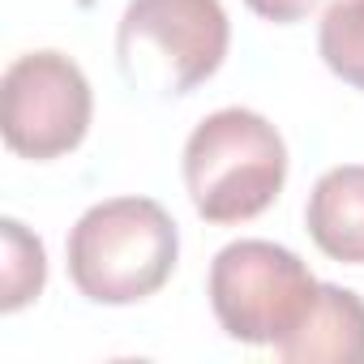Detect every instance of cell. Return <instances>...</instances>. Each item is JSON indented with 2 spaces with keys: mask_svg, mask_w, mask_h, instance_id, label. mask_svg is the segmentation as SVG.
<instances>
[{
  "mask_svg": "<svg viewBox=\"0 0 364 364\" xmlns=\"http://www.w3.org/2000/svg\"><path fill=\"white\" fill-rule=\"evenodd\" d=\"M176 253L180 232L159 202L112 198L69 232V279L95 304H137L171 279Z\"/></svg>",
  "mask_w": 364,
  "mask_h": 364,
  "instance_id": "1",
  "label": "cell"
},
{
  "mask_svg": "<svg viewBox=\"0 0 364 364\" xmlns=\"http://www.w3.org/2000/svg\"><path fill=\"white\" fill-rule=\"evenodd\" d=\"M287 180V146L279 129L249 112L223 107L185 141V189L206 223L257 219Z\"/></svg>",
  "mask_w": 364,
  "mask_h": 364,
  "instance_id": "2",
  "label": "cell"
},
{
  "mask_svg": "<svg viewBox=\"0 0 364 364\" xmlns=\"http://www.w3.org/2000/svg\"><path fill=\"white\" fill-rule=\"evenodd\" d=\"M228 39L219 0H133L116 31V56L133 86L189 95L223 65Z\"/></svg>",
  "mask_w": 364,
  "mask_h": 364,
  "instance_id": "3",
  "label": "cell"
},
{
  "mask_svg": "<svg viewBox=\"0 0 364 364\" xmlns=\"http://www.w3.org/2000/svg\"><path fill=\"white\" fill-rule=\"evenodd\" d=\"M313 270L283 245L236 240L210 262V304L236 343H283L317 300Z\"/></svg>",
  "mask_w": 364,
  "mask_h": 364,
  "instance_id": "4",
  "label": "cell"
},
{
  "mask_svg": "<svg viewBox=\"0 0 364 364\" xmlns=\"http://www.w3.org/2000/svg\"><path fill=\"white\" fill-rule=\"evenodd\" d=\"M5 141L22 159H60L90 129V82L60 52H26L5 69Z\"/></svg>",
  "mask_w": 364,
  "mask_h": 364,
  "instance_id": "5",
  "label": "cell"
},
{
  "mask_svg": "<svg viewBox=\"0 0 364 364\" xmlns=\"http://www.w3.org/2000/svg\"><path fill=\"white\" fill-rule=\"evenodd\" d=\"M274 351L287 364H364V300L347 287L321 283L309 317L274 343Z\"/></svg>",
  "mask_w": 364,
  "mask_h": 364,
  "instance_id": "6",
  "label": "cell"
},
{
  "mask_svg": "<svg viewBox=\"0 0 364 364\" xmlns=\"http://www.w3.org/2000/svg\"><path fill=\"white\" fill-rule=\"evenodd\" d=\"M309 236L313 245L347 266H364V167L347 163V167H330L313 193H309V210H304Z\"/></svg>",
  "mask_w": 364,
  "mask_h": 364,
  "instance_id": "7",
  "label": "cell"
},
{
  "mask_svg": "<svg viewBox=\"0 0 364 364\" xmlns=\"http://www.w3.org/2000/svg\"><path fill=\"white\" fill-rule=\"evenodd\" d=\"M0 309L5 313H18L22 304H31L39 291H43V279H48V257H43V245L39 236H31L18 219H5L0 223Z\"/></svg>",
  "mask_w": 364,
  "mask_h": 364,
  "instance_id": "8",
  "label": "cell"
},
{
  "mask_svg": "<svg viewBox=\"0 0 364 364\" xmlns=\"http://www.w3.org/2000/svg\"><path fill=\"white\" fill-rule=\"evenodd\" d=\"M317 48L334 77L364 90V0H334L321 18Z\"/></svg>",
  "mask_w": 364,
  "mask_h": 364,
  "instance_id": "9",
  "label": "cell"
},
{
  "mask_svg": "<svg viewBox=\"0 0 364 364\" xmlns=\"http://www.w3.org/2000/svg\"><path fill=\"white\" fill-rule=\"evenodd\" d=\"M245 5H249L257 18L287 26V22H300V18H309V9L317 5V0H245Z\"/></svg>",
  "mask_w": 364,
  "mask_h": 364,
  "instance_id": "10",
  "label": "cell"
}]
</instances>
